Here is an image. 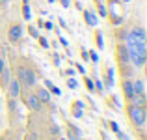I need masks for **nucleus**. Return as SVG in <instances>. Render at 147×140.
<instances>
[{"label":"nucleus","mask_w":147,"mask_h":140,"mask_svg":"<svg viewBox=\"0 0 147 140\" xmlns=\"http://www.w3.org/2000/svg\"><path fill=\"white\" fill-rule=\"evenodd\" d=\"M17 80L21 82V86H24V88H32V86H36V73L32 71L30 67H19L17 69Z\"/></svg>","instance_id":"1"},{"label":"nucleus","mask_w":147,"mask_h":140,"mask_svg":"<svg viewBox=\"0 0 147 140\" xmlns=\"http://www.w3.org/2000/svg\"><path fill=\"white\" fill-rule=\"evenodd\" d=\"M129 118H130V122H132L136 127H142V125L145 123V118H147V114H145V107L130 105V107H129Z\"/></svg>","instance_id":"2"},{"label":"nucleus","mask_w":147,"mask_h":140,"mask_svg":"<svg viewBox=\"0 0 147 140\" xmlns=\"http://www.w3.org/2000/svg\"><path fill=\"white\" fill-rule=\"evenodd\" d=\"M24 103H26V107L30 108V110H41V101L37 99V95L36 93H26L24 95Z\"/></svg>","instance_id":"3"},{"label":"nucleus","mask_w":147,"mask_h":140,"mask_svg":"<svg viewBox=\"0 0 147 140\" xmlns=\"http://www.w3.org/2000/svg\"><path fill=\"white\" fill-rule=\"evenodd\" d=\"M21 82H19L17 79H11L9 82H7V93H9L11 99H17L19 95H21Z\"/></svg>","instance_id":"4"},{"label":"nucleus","mask_w":147,"mask_h":140,"mask_svg":"<svg viewBox=\"0 0 147 140\" xmlns=\"http://www.w3.org/2000/svg\"><path fill=\"white\" fill-rule=\"evenodd\" d=\"M145 58H147V52H129V60L132 62L136 67H144Z\"/></svg>","instance_id":"5"},{"label":"nucleus","mask_w":147,"mask_h":140,"mask_svg":"<svg viewBox=\"0 0 147 140\" xmlns=\"http://www.w3.org/2000/svg\"><path fill=\"white\" fill-rule=\"evenodd\" d=\"M21 36H22V26L21 24H11L9 26V32H7V37H9V41L13 43V41H19L21 39Z\"/></svg>","instance_id":"6"},{"label":"nucleus","mask_w":147,"mask_h":140,"mask_svg":"<svg viewBox=\"0 0 147 140\" xmlns=\"http://www.w3.org/2000/svg\"><path fill=\"white\" fill-rule=\"evenodd\" d=\"M36 95H37V99H39L41 103H50V92L47 88H37Z\"/></svg>","instance_id":"7"},{"label":"nucleus","mask_w":147,"mask_h":140,"mask_svg":"<svg viewBox=\"0 0 147 140\" xmlns=\"http://www.w3.org/2000/svg\"><path fill=\"white\" fill-rule=\"evenodd\" d=\"M84 21H86V24H90V26H97V15H95L91 10H86L84 11Z\"/></svg>","instance_id":"8"},{"label":"nucleus","mask_w":147,"mask_h":140,"mask_svg":"<svg viewBox=\"0 0 147 140\" xmlns=\"http://www.w3.org/2000/svg\"><path fill=\"white\" fill-rule=\"evenodd\" d=\"M117 54H119V62L121 64H129V50H127L125 45H117Z\"/></svg>","instance_id":"9"},{"label":"nucleus","mask_w":147,"mask_h":140,"mask_svg":"<svg viewBox=\"0 0 147 140\" xmlns=\"http://www.w3.org/2000/svg\"><path fill=\"white\" fill-rule=\"evenodd\" d=\"M123 92H125L127 99H132V97H134V86H132V80H125V82H123Z\"/></svg>","instance_id":"10"},{"label":"nucleus","mask_w":147,"mask_h":140,"mask_svg":"<svg viewBox=\"0 0 147 140\" xmlns=\"http://www.w3.org/2000/svg\"><path fill=\"white\" fill-rule=\"evenodd\" d=\"M0 80H2V84H4V86H7V82L11 80V71H9L7 67H4V71L0 73Z\"/></svg>","instance_id":"11"},{"label":"nucleus","mask_w":147,"mask_h":140,"mask_svg":"<svg viewBox=\"0 0 147 140\" xmlns=\"http://www.w3.org/2000/svg\"><path fill=\"white\" fill-rule=\"evenodd\" d=\"M132 86H134V93H145V86H144V80H134L132 82Z\"/></svg>","instance_id":"12"},{"label":"nucleus","mask_w":147,"mask_h":140,"mask_svg":"<svg viewBox=\"0 0 147 140\" xmlns=\"http://www.w3.org/2000/svg\"><path fill=\"white\" fill-rule=\"evenodd\" d=\"M75 118H82V103H75V110H73Z\"/></svg>","instance_id":"13"},{"label":"nucleus","mask_w":147,"mask_h":140,"mask_svg":"<svg viewBox=\"0 0 147 140\" xmlns=\"http://www.w3.org/2000/svg\"><path fill=\"white\" fill-rule=\"evenodd\" d=\"M45 84H47V88H49V92H50V93H54V95H60V93H61L56 86H52V82H50V80H45Z\"/></svg>","instance_id":"14"},{"label":"nucleus","mask_w":147,"mask_h":140,"mask_svg":"<svg viewBox=\"0 0 147 140\" xmlns=\"http://www.w3.org/2000/svg\"><path fill=\"white\" fill-rule=\"evenodd\" d=\"M22 17H24L26 21H28V19L32 17V13H30V6L26 4V0H24V6H22Z\"/></svg>","instance_id":"15"},{"label":"nucleus","mask_w":147,"mask_h":140,"mask_svg":"<svg viewBox=\"0 0 147 140\" xmlns=\"http://www.w3.org/2000/svg\"><path fill=\"white\" fill-rule=\"evenodd\" d=\"M97 7H99V13L102 15V17H106V15H108V11H106V7H104V4H100L99 0H97Z\"/></svg>","instance_id":"16"},{"label":"nucleus","mask_w":147,"mask_h":140,"mask_svg":"<svg viewBox=\"0 0 147 140\" xmlns=\"http://www.w3.org/2000/svg\"><path fill=\"white\" fill-rule=\"evenodd\" d=\"M84 82H86V88H88L90 92H93V90H95V84H93V80H90V79L86 77V79H84Z\"/></svg>","instance_id":"17"},{"label":"nucleus","mask_w":147,"mask_h":140,"mask_svg":"<svg viewBox=\"0 0 147 140\" xmlns=\"http://www.w3.org/2000/svg\"><path fill=\"white\" fill-rule=\"evenodd\" d=\"M97 47H99V49H102V47H104V41H102V36H100V32H97Z\"/></svg>","instance_id":"18"},{"label":"nucleus","mask_w":147,"mask_h":140,"mask_svg":"<svg viewBox=\"0 0 147 140\" xmlns=\"http://www.w3.org/2000/svg\"><path fill=\"white\" fill-rule=\"evenodd\" d=\"M67 86L71 88V90H73V88H76V80H75V79H69V80H67Z\"/></svg>","instance_id":"19"},{"label":"nucleus","mask_w":147,"mask_h":140,"mask_svg":"<svg viewBox=\"0 0 147 140\" xmlns=\"http://www.w3.org/2000/svg\"><path fill=\"white\" fill-rule=\"evenodd\" d=\"M39 43H41V47H43V49H47V47H49V41L45 39V37H39Z\"/></svg>","instance_id":"20"},{"label":"nucleus","mask_w":147,"mask_h":140,"mask_svg":"<svg viewBox=\"0 0 147 140\" xmlns=\"http://www.w3.org/2000/svg\"><path fill=\"white\" fill-rule=\"evenodd\" d=\"M95 86H97V92H99V93H102V92H104V86H102V82H97Z\"/></svg>","instance_id":"21"},{"label":"nucleus","mask_w":147,"mask_h":140,"mask_svg":"<svg viewBox=\"0 0 147 140\" xmlns=\"http://www.w3.org/2000/svg\"><path fill=\"white\" fill-rule=\"evenodd\" d=\"M90 56H91V60H93V62H97V60H99L97 52H93V50H91V52H90Z\"/></svg>","instance_id":"22"},{"label":"nucleus","mask_w":147,"mask_h":140,"mask_svg":"<svg viewBox=\"0 0 147 140\" xmlns=\"http://www.w3.org/2000/svg\"><path fill=\"white\" fill-rule=\"evenodd\" d=\"M4 67H6V62H4V58H0V73L4 71Z\"/></svg>","instance_id":"23"},{"label":"nucleus","mask_w":147,"mask_h":140,"mask_svg":"<svg viewBox=\"0 0 147 140\" xmlns=\"http://www.w3.org/2000/svg\"><path fill=\"white\" fill-rule=\"evenodd\" d=\"M110 127H112V129H114V131H115V133H117V131H119V127H117V123H114V122H112V123H110Z\"/></svg>","instance_id":"24"},{"label":"nucleus","mask_w":147,"mask_h":140,"mask_svg":"<svg viewBox=\"0 0 147 140\" xmlns=\"http://www.w3.org/2000/svg\"><path fill=\"white\" fill-rule=\"evenodd\" d=\"M30 34H32L34 37H37V30H36V28H30Z\"/></svg>","instance_id":"25"},{"label":"nucleus","mask_w":147,"mask_h":140,"mask_svg":"<svg viewBox=\"0 0 147 140\" xmlns=\"http://www.w3.org/2000/svg\"><path fill=\"white\" fill-rule=\"evenodd\" d=\"M61 6H63V7H69V0H61Z\"/></svg>","instance_id":"26"},{"label":"nucleus","mask_w":147,"mask_h":140,"mask_svg":"<svg viewBox=\"0 0 147 140\" xmlns=\"http://www.w3.org/2000/svg\"><path fill=\"white\" fill-rule=\"evenodd\" d=\"M7 2H9V0H0V6H6Z\"/></svg>","instance_id":"27"}]
</instances>
